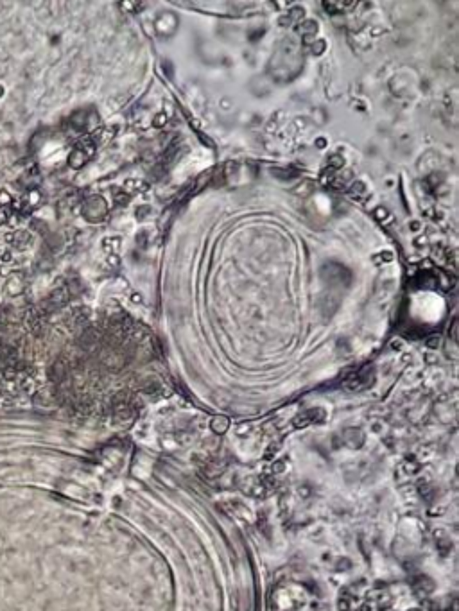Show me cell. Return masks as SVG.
Listing matches in <instances>:
<instances>
[{"mask_svg": "<svg viewBox=\"0 0 459 611\" xmlns=\"http://www.w3.org/2000/svg\"><path fill=\"white\" fill-rule=\"evenodd\" d=\"M386 595V592H379L373 586L361 582L343 592L341 607L343 611H382V607L389 604Z\"/></svg>", "mask_w": 459, "mask_h": 611, "instance_id": "1", "label": "cell"}, {"mask_svg": "<svg viewBox=\"0 0 459 611\" xmlns=\"http://www.w3.org/2000/svg\"><path fill=\"white\" fill-rule=\"evenodd\" d=\"M83 213L90 223H99L108 213V205L101 196H92L90 199H86L85 206H83Z\"/></svg>", "mask_w": 459, "mask_h": 611, "instance_id": "2", "label": "cell"}, {"mask_svg": "<svg viewBox=\"0 0 459 611\" xmlns=\"http://www.w3.org/2000/svg\"><path fill=\"white\" fill-rule=\"evenodd\" d=\"M95 153V144L94 142H79L77 146L74 147V151L70 153L68 156V165L72 169H81L90 158L94 156Z\"/></svg>", "mask_w": 459, "mask_h": 611, "instance_id": "3", "label": "cell"}, {"mask_svg": "<svg viewBox=\"0 0 459 611\" xmlns=\"http://www.w3.org/2000/svg\"><path fill=\"white\" fill-rule=\"evenodd\" d=\"M6 240L13 247H16V249H27L31 246V242H33V235L27 230H15L6 235Z\"/></svg>", "mask_w": 459, "mask_h": 611, "instance_id": "4", "label": "cell"}, {"mask_svg": "<svg viewBox=\"0 0 459 611\" xmlns=\"http://www.w3.org/2000/svg\"><path fill=\"white\" fill-rule=\"evenodd\" d=\"M174 27H176V18L172 15H169V13H164L156 20V31L161 36H171L174 33Z\"/></svg>", "mask_w": 459, "mask_h": 611, "instance_id": "5", "label": "cell"}, {"mask_svg": "<svg viewBox=\"0 0 459 611\" xmlns=\"http://www.w3.org/2000/svg\"><path fill=\"white\" fill-rule=\"evenodd\" d=\"M146 188H147V185H146V183L140 181V179H129V181L126 183V194H134V192H142V190H146Z\"/></svg>", "mask_w": 459, "mask_h": 611, "instance_id": "6", "label": "cell"}, {"mask_svg": "<svg viewBox=\"0 0 459 611\" xmlns=\"http://www.w3.org/2000/svg\"><path fill=\"white\" fill-rule=\"evenodd\" d=\"M8 292L11 296H16V294H20V292H23V287H22V280L18 278V276H15V278H11L8 282Z\"/></svg>", "mask_w": 459, "mask_h": 611, "instance_id": "7", "label": "cell"}, {"mask_svg": "<svg viewBox=\"0 0 459 611\" xmlns=\"http://www.w3.org/2000/svg\"><path fill=\"white\" fill-rule=\"evenodd\" d=\"M316 29H317V25H316V22H312V20H305V22L300 23V33H302L305 38L316 33Z\"/></svg>", "mask_w": 459, "mask_h": 611, "instance_id": "8", "label": "cell"}, {"mask_svg": "<svg viewBox=\"0 0 459 611\" xmlns=\"http://www.w3.org/2000/svg\"><path fill=\"white\" fill-rule=\"evenodd\" d=\"M352 194H354V196H361V194H366V188H364V183H354V188H352Z\"/></svg>", "mask_w": 459, "mask_h": 611, "instance_id": "9", "label": "cell"}, {"mask_svg": "<svg viewBox=\"0 0 459 611\" xmlns=\"http://www.w3.org/2000/svg\"><path fill=\"white\" fill-rule=\"evenodd\" d=\"M329 163H330V167L337 169V167H341V165H343V158H341L339 154H334V156L329 160Z\"/></svg>", "mask_w": 459, "mask_h": 611, "instance_id": "10", "label": "cell"}, {"mask_svg": "<svg viewBox=\"0 0 459 611\" xmlns=\"http://www.w3.org/2000/svg\"><path fill=\"white\" fill-rule=\"evenodd\" d=\"M115 199H117V203H119V205H126V201L129 199V194H126V192H117Z\"/></svg>", "mask_w": 459, "mask_h": 611, "instance_id": "11", "label": "cell"}, {"mask_svg": "<svg viewBox=\"0 0 459 611\" xmlns=\"http://www.w3.org/2000/svg\"><path fill=\"white\" fill-rule=\"evenodd\" d=\"M165 120H167V117H165L164 113H160V117H156V119H154L153 126H154V127H161V126L165 124Z\"/></svg>", "mask_w": 459, "mask_h": 611, "instance_id": "12", "label": "cell"}, {"mask_svg": "<svg viewBox=\"0 0 459 611\" xmlns=\"http://www.w3.org/2000/svg\"><path fill=\"white\" fill-rule=\"evenodd\" d=\"M323 50H325V41H317V45H314V47H312L314 54H321Z\"/></svg>", "mask_w": 459, "mask_h": 611, "instance_id": "13", "label": "cell"}, {"mask_svg": "<svg viewBox=\"0 0 459 611\" xmlns=\"http://www.w3.org/2000/svg\"><path fill=\"white\" fill-rule=\"evenodd\" d=\"M386 215H388V212H386V208H377V210H375V217H377L379 220H382Z\"/></svg>", "mask_w": 459, "mask_h": 611, "instance_id": "14", "label": "cell"}, {"mask_svg": "<svg viewBox=\"0 0 459 611\" xmlns=\"http://www.w3.org/2000/svg\"><path fill=\"white\" fill-rule=\"evenodd\" d=\"M300 16H303V9H300V8H294L291 11V16H289V18H300Z\"/></svg>", "mask_w": 459, "mask_h": 611, "instance_id": "15", "label": "cell"}, {"mask_svg": "<svg viewBox=\"0 0 459 611\" xmlns=\"http://www.w3.org/2000/svg\"><path fill=\"white\" fill-rule=\"evenodd\" d=\"M438 343H440V337H438V336H434L433 339H429V341H427V346H429V348H436V346H438Z\"/></svg>", "mask_w": 459, "mask_h": 611, "instance_id": "16", "label": "cell"}]
</instances>
